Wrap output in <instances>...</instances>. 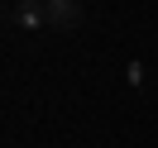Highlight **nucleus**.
<instances>
[{
  "label": "nucleus",
  "instance_id": "1",
  "mask_svg": "<svg viewBox=\"0 0 158 148\" xmlns=\"http://www.w3.org/2000/svg\"><path fill=\"white\" fill-rule=\"evenodd\" d=\"M43 14H48V29H77L81 24L77 0H43Z\"/></svg>",
  "mask_w": 158,
  "mask_h": 148
},
{
  "label": "nucleus",
  "instance_id": "2",
  "mask_svg": "<svg viewBox=\"0 0 158 148\" xmlns=\"http://www.w3.org/2000/svg\"><path fill=\"white\" fill-rule=\"evenodd\" d=\"M15 24H19V29H48V14H43V0H19V5H15Z\"/></svg>",
  "mask_w": 158,
  "mask_h": 148
}]
</instances>
